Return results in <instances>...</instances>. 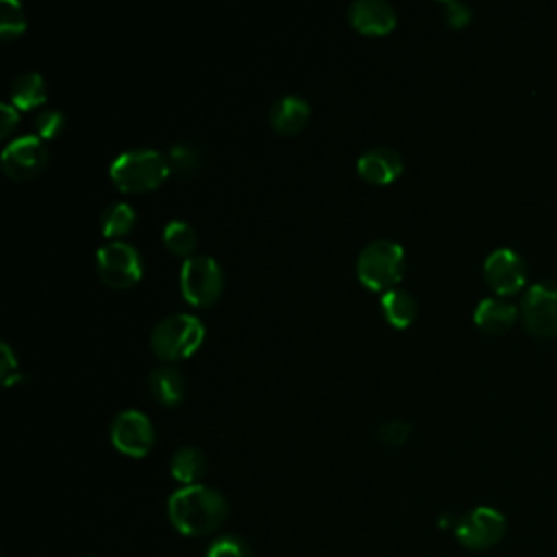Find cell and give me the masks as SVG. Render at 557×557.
I'll return each mask as SVG.
<instances>
[{
    "mask_svg": "<svg viewBox=\"0 0 557 557\" xmlns=\"http://www.w3.org/2000/svg\"><path fill=\"white\" fill-rule=\"evenodd\" d=\"M228 516L226 498L207 485H183L168 498V518L183 535L200 537L222 527Z\"/></svg>",
    "mask_w": 557,
    "mask_h": 557,
    "instance_id": "cell-1",
    "label": "cell"
},
{
    "mask_svg": "<svg viewBox=\"0 0 557 557\" xmlns=\"http://www.w3.org/2000/svg\"><path fill=\"white\" fill-rule=\"evenodd\" d=\"M170 174L168 159L154 148H128L109 163V176L122 191H148Z\"/></svg>",
    "mask_w": 557,
    "mask_h": 557,
    "instance_id": "cell-2",
    "label": "cell"
},
{
    "mask_svg": "<svg viewBox=\"0 0 557 557\" xmlns=\"http://www.w3.org/2000/svg\"><path fill=\"white\" fill-rule=\"evenodd\" d=\"M405 270V248L394 239H372L357 257V278L374 292L392 289Z\"/></svg>",
    "mask_w": 557,
    "mask_h": 557,
    "instance_id": "cell-3",
    "label": "cell"
},
{
    "mask_svg": "<svg viewBox=\"0 0 557 557\" xmlns=\"http://www.w3.org/2000/svg\"><path fill=\"white\" fill-rule=\"evenodd\" d=\"M205 339V324L189 313H170L150 331L152 352L163 361H178L198 350Z\"/></svg>",
    "mask_w": 557,
    "mask_h": 557,
    "instance_id": "cell-4",
    "label": "cell"
},
{
    "mask_svg": "<svg viewBox=\"0 0 557 557\" xmlns=\"http://www.w3.org/2000/svg\"><path fill=\"white\" fill-rule=\"evenodd\" d=\"M222 268L209 255H191L183 259L178 272L181 294L194 307H209L222 294Z\"/></svg>",
    "mask_w": 557,
    "mask_h": 557,
    "instance_id": "cell-5",
    "label": "cell"
},
{
    "mask_svg": "<svg viewBox=\"0 0 557 557\" xmlns=\"http://www.w3.org/2000/svg\"><path fill=\"white\" fill-rule=\"evenodd\" d=\"M96 265L100 278L115 289H126L135 285L144 272L139 250L122 239H113L100 246L96 255Z\"/></svg>",
    "mask_w": 557,
    "mask_h": 557,
    "instance_id": "cell-6",
    "label": "cell"
},
{
    "mask_svg": "<svg viewBox=\"0 0 557 557\" xmlns=\"http://www.w3.org/2000/svg\"><path fill=\"white\" fill-rule=\"evenodd\" d=\"M527 331L535 337H557V281L531 285L520 302Z\"/></svg>",
    "mask_w": 557,
    "mask_h": 557,
    "instance_id": "cell-7",
    "label": "cell"
},
{
    "mask_svg": "<svg viewBox=\"0 0 557 557\" xmlns=\"http://www.w3.org/2000/svg\"><path fill=\"white\" fill-rule=\"evenodd\" d=\"M109 437L120 453L128 457H144L154 444V429L144 411L124 409L111 420Z\"/></svg>",
    "mask_w": 557,
    "mask_h": 557,
    "instance_id": "cell-8",
    "label": "cell"
},
{
    "mask_svg": "<svg viewBox=\"0 0 557 557\" xmlns=\"http://www.w3.org/2000/svg\"><path fill=\"white\" fill-rule=\"evenodd\" d=\"M505 516L492 507H476L459 518L455 524V535L461 546L470 550H485L498 544L505 535Z\"/></svg>",
    "mask_w": 557,
    "mask_h": 557,
    "instance_id": "cell-9",
    "label": "cell"
},
{
    "mask_svg": "<svg viewBox=\"0 0 557 557\" xmlns=\"http://www.w3.org/2000/svg\"><path fill=\"white\" fill-rule=\"evenodd\" d=\"M2 170L11 178L26 181L37 176L48 163V148L37 135H20L2 148Z\"/></svg>",
    "mask_w": 557,
    "mask_h": 557,
    "instance_id": "cell-10",
    "label": "cell"
},
{
    "mask_svg": "<svg viewBox=\"0 0 557 557\" xmlns=\"http://www.w3.org/2000/svg\"><path fill=\"white\" fill-rule=\"evenodd\" d=\"M485 283L500 296L516 294L527 281V263L511 248H496L485 257L483 263Z\"/></svg>",
    "mask_w": 557,
    "mask_h": 557,
    "instance_id": "cell-11",
    "label": "cell"
},
{
    "mask_svg": "<svg viewBox=\"0 0 557 557\" xmlns=\"http://www.w3.org/2000/svg\"><path fill=\"white\" fill-rule=\"evenodd\" d=\"M346 15L352 28L363 35H385L396 26V13L385 0H355Z\"/></svg>",
    "mask_w": 557,
    "mask_h": 557,
    "instance_id": "cell-12",
    "label": "cell"
},
{
    "mask_svg": "<svg viewBox=\"0 0 557 557\" xmlns=\"http://www.w3.org/2000/svg\"><path fill=\"white\" fill-rule=\"evenodd\" d=\"M357 172L368 183L385 185L403 174V157L392 146H374L359 154Z\"/></svg>",
    "mask_w": 557,
    "mask_h": 557,
    "instance_id": "cell-13",
    "label": "cell"
},
{
    "mask_svg": "<svg viewBox=\"0 0 557 557\" xmlns=\"http://www.w3.org/2000/svg\"><path fill=\"white\" fill-rule=\"evenodd\" d=\"M309 115H311L309 102L296 94H285L276 98L268 111V120L272 128L283 135H294L300 128H305Z\"/></svg>",
    "mask_w": 557,
    "mask_h": 557,
    "instance_id": "cell-14",
    "label": "cell"
},
{
    "mask_svg": "<svg viewBox=\"0 0 557 557\" xmlns=\"http://www.w3.org/2000/svg\"><path fill=\"white\" fill-rule=\"evenodd\" d=\"M516 315H518L516 305L496 296L483 298L474 309L476 326L492 335H500L509 331V326L516 322Z\"/></svg>",
    "mask_w": 557,
    "mask_h": 557,
    "instance_id": "cell-15",
    "label": "cell"
},
{
    "mask_svg": "<svg viewBox=\"0 0 557 557\" xmlns=\"http://www.w3.org/2000/svg\"><path fill=\"white\" fill-rule=\"evenodd\" d=\"M148 389L161 405L174 407L185 396V376L176 366H157L148 374Z\"/></svg>",
    "mask_w": 557,
    "mask_h": 557,
    "instance_id": "cell-16",
    "label": "cell"
},
{
    "mask_svg": "<svg viewBox=\"0 0 557 557\" xmlns=\"http://www.w3.org/2000/svg\"><path fill=\"white\" fill-rule=\"evenodd\" d=\"M9 96H11V104L15 109H35V107L44 104L46 98H48L46 81L35 70L22 72V74L11 78Z\"/></svg>",
    "mask_w": 557,
    "mask_h": 557,
    "instance_id": "cell-17",
    "label": "cell"
},
{
    "mask_svg": "<svg viewBox=\"0 0 557 557\" xmlns=\"http://www.w3.org/2000/svg\"><path fill=\"white\" fill-rule=\"evenodd\" d=\"M381 309H383L387 322L396 329L409 326L418 315L416 298L411 296V292H407L403 287H392V289L383 292Z\"/></svg>",
    "mask_w": 557,
    "mask_h": 557,
    "instance_id": "cell-18",
    "label": "cell"
},
{
    "mask_svg": "<svg viewBox=\"0 0 557 557\" xmlns=\"http://www.w3.org/2000/svg\"><path fill=\"white\" fill-rule=\"evenodd\" d=\"M207 470L205 453L196 446H181L170 459V474L183 485H196Z\"/></svg>",
    "mask_w": 557,
    "mask_h": 557,
    "instance_id": "cell-19",
    "label": "cell"
},
{
    "mask_svg": "<svg viewBox=\"0 0 557 557\" xmlns=\"http://www.w3.org/2000/svg\"><path fill=\"white\" fill-rule=\"evenodd\" d=\"M135 224V209L128 202H109L102 211H100V226H102V235L113 239L124 237L126 233H131Z\"/></svg>",
    "mask_w": 557,
    "mask_h": 557,
    "instance_id": "cell-20",
    "label": "cell"
},
{
    "mask_svg": "<svg viewBox=\"0 0 557 557\" xmlns=\"http://www.w3.org/2000/svg\"><path fill=\"white\" fill-rule=\"evenodd\" d=\"M161 239L170 252L181 255L185 259L191 257V252L196 248V231L187 220H170L163 226Z\"/></svg>",
    "mask_w": 557,
    "mask_h": 557,
    "instance_id": "cell-21",
    "label": "cell"
},
{
    "mask_svg": "<svg viewBox=\"0 0 557 557\" xmlns=\"http://www.w3.org/2000/svg\"><path fill=\"white\" fill-rule=\"evenodd\" d=\"M170 172L176 176H194L200 170V150L191 141H176L165 152Z\"/></svg>",
    "mask_w": 557,
    "mask_h": 557,
    "instance_id": "cell-22",
    "label": "cell"
},
{
    "mask_svg": "<svg viewBox=\"0 0 557 557\" xmlns=\"http://www.w3.org/2000/svg\"><path fill=\"white\" fill-rule=\"evenodd\" d=\"M26 28L24 7L15 0H2L0 4V37L2 41L17 39Z\"/></svg>",
    "mask_w": 557,
    "mask_h": 557,
    "instance_id": "cell-23",
    "label": "cell"
},
{
    "mask_svg": "<svg viewBox=\"0 0 557 557\" xmlns=\"http://www.w3.org/2000/svg\"><path fill=\"white\" fill-rule=\"evenodd\" d=\"M33 128L39 139H54L65 128V115L54 107L39 109L35 115V122H33Z\"/></svg>",
    "mask_w": 557,
    "mask_h": 557,
    "instance_id": "cell-24",
    "label": "cell"
},
{
    "mask_svg": "<svg viewBox=\"0 0 557 557\" xmlns=\"http://www.w3.org/2000/svg\"><path fill=\"white\" fill-rule=\"evenodd\" d=\"M207 557H252L246 542H242L235 535H222L215 542H211Z\"/></svg>",
    "mask_w": 557,
    "mask_h": 557,
    "instance_id": "cell-25",
    "label": "cell"
},
{
    "mask_svg": "<svg viewBox=\"0 0 557 557\" xmlns=\"http://www.w3.org/2000/svg\"><path fill=\"white\" fill-rule=\"evenodd\" d=\"M0 376L7 387L26 381V374L20 372V363L13 355V348L7 342H0Z\"/></svg>",
    "mask_w": 557,
    "mask_h": 557,
    "instance_id": "cell-26",
    "label": "cell"
},
{
    "mask_svg": "<svg viewBox=\"0 0 557 557\" xmlns=\"http://www.w3.org/2000/svg\"><path fill=\"white\" fill-rule=\"evenodd\" d=\"M409 433H411V424H409L407 420H389V422H385V424H381V426L376 429L379 442H383V444H387V446H400V444H405L407 437H409Z\"/></svg>",
    "mask_w": 557,
    "mask_h": 557,
    "instance_id": "cell-27",
    "label": "cell"
},
{
    "mask_svg": "<svg viewBox=\"0 0 557 557\" xmlns=\"http://www.w3.org/2000/svg\"><path fill=\"white\" fill-rule=\"evenodd\" d=\"M440 7L444 22L453 28H461L472 20V9L459 0H444Z\"/></svg>",
    "mask_w": 557,
    "mask_h": 557,
    "instance_id": "cell-28",
    "label": "cell"
},
{
    "mask_svg": "<svg viewBox=\"0 0 557 557\" xmlns=\"http://www.w3.org/2000/svg\"><path fill=\"white\" fill-rule=\"evenodd\" d=\"M0 109H2V126H0V131H2V137H9V133L20 122V109H15L11 102H2Z\"/></svg>",
    "mask_w": 557,
    "mask_h": 557,
    "instance_id": "cell-29",
    "label": "cell"
},
{
    "mask_svg": "<svg viewBox=\"0 0 557 557\" xmlns=\"http://www.w3.org/2000/svg\"><path fill=\"white\" fill-rule=\"evenodd\" d=\"M81 557H96V555H81Z\"/></svg>",
    "mask_w": 557,
    "mask_h": 557,
    "instance_id": "cell-30",
    "label": "cell"
}]
</instances>
